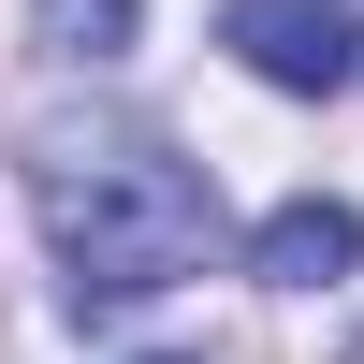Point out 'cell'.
Instances as JSON below:
<instances>
[{
  "label": "cell",
  "instance_id": "obj_2",
  "mask_svg": "<svg viewBox=\"0 0 364 364\" xmlns=\"http://www.w3.org/2000/svg\"><path fill=\"white\" fill-rule=\"evenodd\" d=\"M219 44L248 58L262 87H350L364 73V29H350V0H219Z\"/></svg>",
  "mask_w": 364,
  "mask_h": 364
},
{
  "label": "cell",
  "instance_id": "obj_1",
  "mask_svg": "<svg viewBox=\"0 0 364 364\" xmlns=\"http://www.w3.org/2000/svg\"><path fill=\"white\" fill-rule=\"evenodd\" d=\"M29 204H44L58 277H73V306H87V321H117V306H146V291H175L204 248H219V190H204L175 146H146V132L44 146Z\"/></svg>",
  "mask_w": 364,
  "mask_h": 364
},
{
  "label": "cell",
  "instance_id": "obj_4",
  "mask_svg": "<svg viewBox=\"0 0 364 364\" xmlns=\"http://www.w3.org/2000/svg\"><path fill=\"white\" fill-rule=\"evenodd\" d=\"M44 44L58 58H117L132 44V0H44Z\"/></svg>",
  "mask_w": 364,
  "mask_h": 364
},
{
  "label": "cell",
  "instance_id": "obj_5",
  "mask_svg": "<svg viewBox=\"0 0 364 364\" xmlns=\"http://www.w3.org/2000/svg\"><path fill=\"white\" fill-rule=\"evenodd\" d=\"M350 364H364V336H350Z\"/></svg>",
  "mask_w": 364,
  "mask_h": 364
},
{
  "label": "cell",
  "instance_id": "obj_3",
  "mask_svg": "<svg viewBox=\"0 0 364 364\" xmlns=\"http://www.w3.org/2000/svg\"><path fill=\"white\" fill-rule=\"evenodd\" d=\"M248 262H262L277 291H321V277H350V262H364V204H336V190L277 204V219L248 233Z\"/></svg>",
  "mask_w": 364,
  "mask_h": 364
}]
</instances>
